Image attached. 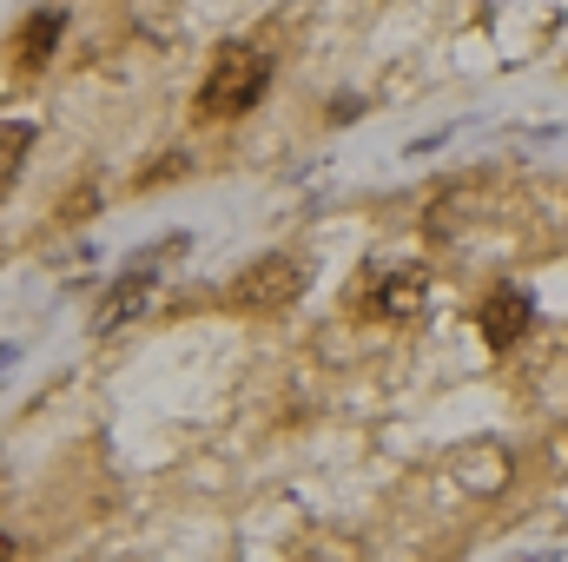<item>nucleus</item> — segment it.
I'll use <instances>...</instances> for the list:
<instances>
[{
  "instance_id": "1",
  "label": "nucleus",
  "mask_w": 568,
  "mask_h": 562,
  "mask_svg": "<svg viewBox=\"0 0 568 562\" xmlns=\"http://www.w3.org/2000/svg\"><path fill=\"white\" fill-rule=\"evenodd\" d=\"M265 87H272V53H258L252 40H225L199 100H192V113L199 120H245L265 100Z\"/></svg>"
},
{
  "instance_id": "2",
  "label": "nucleus",
  "mask_w": 568,
  "mask_h": 562,
  "mask_svg": "<svg viewBox=\"0 0 568 562\" xmlns=\"http://www.w3.org/2000/svg\"><path fill=\"white\" fill-rule=\"evenodd\" d=\"M297 291H304V272H297V259H252L239 279L225 284V311H239V318H272L284 304H297Z\"/></svg>"
},
{
  "instance_id": "3",
  "label": "nucleus",
  "mask_w": 568,
  "mask_h": 562,
  "mask_svg": "<svg viewBox=\"0 0 568 562\" xmlns=\"http://www.w3.org/2000/svg\"><path fill=\"white\" fill-rule=\"evenodd\" d=\"M371 311L390 318V324H417V318L429 311V265L397 259V265L371 272Z\"/></svg>"
},
{
  "instance_id": "4",
  "label": "nucleus",
  "mask_w": 568,
  "mask_h": 562,
  "mask_svg": "<svg viewBox=\"0 0 568 562\" xmlns=\"http://www.w3.org/2000/svg\"><path fill=\"white\" fill-rule=\"evenodd\" d=\"M529 324H536V298H529L523 284H496V291L483 298V311H476V331H483L489 351H516V344L529 338Z\"/></svg>"
},
{
  "instance_id": "5",
  "label": "nucleus",
  "mask_w": 568,
  "mask_h": 562,
  "mask_svg": "<svg viewBox=\"0 0 568 562\" xmlns=\"http://www.w3.org/2000/svg\"><path fill=\"white\" fill-rule=\"evenodd\" d=\"M152 291H159V272H152V265H140V259H126V272L106 284V298H100L93 331H120V324H133L145 304H152Z\"/></svg>"
},
{
  "instance_id": "6",
  "label": "nucleus",
  "mask_w": 568,
  "mask_h": 562,
  "mask_svg": "<svg viewBox=\"0 0 568 562\" xmlns=\"http://www.w3.org/2000/svg\"><path fill=\"white\" fill-rule=\"evenodd\" d=\"M60 33H67V13H60V7H40V13H27V20H20V33H13V53H20V67H47V60L60 53Z\"/></svg>"
},
{
  "instance_id": "7",
  "label": "nucleus",
  "mask_w": 568,
  "mask_h": 562,
  "mask_svg": "<svg viewBox=\"0 0 568 562\" xmlns=\"http://www.w3.org/2000/svg\"><path fill=\"white\" fill-rule=\"evenodd\" d=\"M27 145H33V127L27 120H0V185L27 165Z\"/></svg>"
},
{
  "instance_id": "8",
  "label": "nucleus",
  "mask_w": 568,
  "mask_h": 562,
  "mask_svg": "<svg viewBox=\"0 0 568 562\" xmlns=\"http://www.w3.org/2000/svg\"><path fill=\"white\" fill-rule=\"evenodd\" d=\"M0 556H13V543H7V530H0Z\"/></svg>"
},
{
  "instance_id": "9",
  "label": "nucleus",
  "mask_w": 568,
  "mask_h": 562,
  "mask_svg": "<svg viewBox=\"0 0 568 562\" xmlns=\"http://www.w3.org/2000/svg\"><path fill=\"white\" fill-rule=\"evenodd\" d=\"M0 358H7V351H0Z\"/></svg>"
}]
</instances>
